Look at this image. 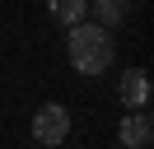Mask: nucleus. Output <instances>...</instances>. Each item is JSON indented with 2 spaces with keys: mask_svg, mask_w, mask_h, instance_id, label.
<instances>
[{
  "mask_svg": "<svg viewBox=\"0 0 154 149\" xmlns=\"http://www.w3.org/2000/svg\"><path fill=\"white\" fill-rule=\"evenodd\" d=\"M66 56L79 74H103L117 56V42H112V28L94 23V19H79L66 37Z\"/></svg>",
  "mask_w": 154,
  "mask_h": 149,
  "instance_id": "1",
  "label": "nucleus"
},
{
  "mask_svg": "<svg viewBox=\"0 0 154 149\" xmlns=\"http://www.w3.org/2000/svg\"><path fill=\"white\" fill-rule=\"evenodd\" d=\"M66 135H70V112L61 107V102L38 107V117H33V140H38L42 149H56Z\"/></svg>",
  "mask_w": 154,
  "mask_h": 149,
  "instance_id": "2",
  "label": "nucleus"
},
{
  "mask_svg": "<svg viewBox=\"0 0 154 149\" xmlns=\"http://www.w3.org/2000/svg\"><path fill=\"white\" fill-rule=\"evenodd\" d=\"M117 140H122L126 149H149L154 140V121L145 107H131V117H122V126H117Z\"/></svg>",
  "mask_w": 154,
  "mask_h": 149,
  "instance_id": "3",
  "label": "nucleus"
},
{
  "mask_svg": "<svg viewBox=\"0 0 154 149\" xmlns=\"http://www.w3.org/2000/svg\"><path fill=\"white\" fill-rule=\"evenodd\" d=\"M117 93H122L126 107H149V74H145L140 65H131V70L122 74V84H117Z\"/></svg>",
  "mask_w": 154,
  "mask_h": 149,
  "instance_id": "4",
  "label": "nucleus"
},
{
  "mask_svg": "<svg viewBox=\"0 0 154 149\" xmlns=\"http://www.w3.org/2000/svg\"><path fill=\"white\" fill-rule=\"evenodd\" d=\"M126 14H131V0H89V19L103 28H117Z\"/></svg>",
  "mask_w": 154,
  "mask_h": 149,
  "instance_id": "5",
  "label": "nucleus"
},
{
  "mask_svg": "<svg viewBox=\"0 0 154 149\" xmlns=\"http://www.w3.org/2000/svg\"><path fill=\"white\" fill-rule=\"evenodd\" d=\"M47 14H51V23L75 28L79 19H89V0H47Z\"/></svg>",
  "mask_w": 154,
  "mask_h": 149,
  "instance_id": "6",
  "label": "nucleus"
},
{
  "mask_svg": "<svg viewBox=\"0 0 154 149\" xmlns=\"http://www.w3.org/2000/svg\"><path fill=\"white\" fill-rule=\"evenodd\" d=\"M38 149H42V144H38Z\"/></svg>",
  "mask_w": 154,
  "mask_h": 149,
  "instance_id": "7",
  "label": "nucleus"
}]
</instances>
